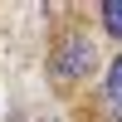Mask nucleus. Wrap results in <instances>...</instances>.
I'll return each instance as SVG.
<instances>
[{
  "mask_svg": "<svg viewBox=\"0 0 122 122\" xmlns=\"http://www.w3.org/2000/svg\"><path fill=\"white\" fill-rule=\"evenodd\" d=\"M88 68H93V44H88L83 34H73L68 44H59V54H54V78L59 83H73Z\"/></svg>",
  "mask_w": 122,
  "mask_h": 122,
  "instance_id": "1",
  "label": "nucleus"
},
{
  "mask_svg": "<svg viewBox=\"0 0 122 122\" xmlns=\"http://www.w3.org/2000/svg\"><path fill=\"white\" fill-rule=\"evenodd\" d=\"M103 98H107V103H122V54L112 59V64H107V83H103Z\"/></svg>",
  "mask_w": 122,
  "mask_h": 122,
  "instance_id": "2",
  "label": "nucleus"
},
{
  "mask_svg": "<svg viewBox=\"0 0 122 122\" xmlns=\"http://www.w3.org/2000/svg\"><path fill=\"white\" fill-rule=\"evenodd\" d=\"M103 25H107V34L122 39V0H103Z\"/></svg>",
  "mask_w": 122,
  "mask_h": 122,
  "instance_id": "3",
  "label": "nucleus"
},
{
  "mask_svg": "<svg viewBox=\"0 0 122 122\" xmlns=\"http://www.w3.org/2000/svg\"><path fill=\"white\" fill-rule=\"evenodd\" d=\"M112 122H122V103H117V112H112Z\"/></svg>",
  "mask_w": 122,
  "mask_h": 122,
  "instance_id": "4",
  "label": "nucleus"
}]
</instances>
